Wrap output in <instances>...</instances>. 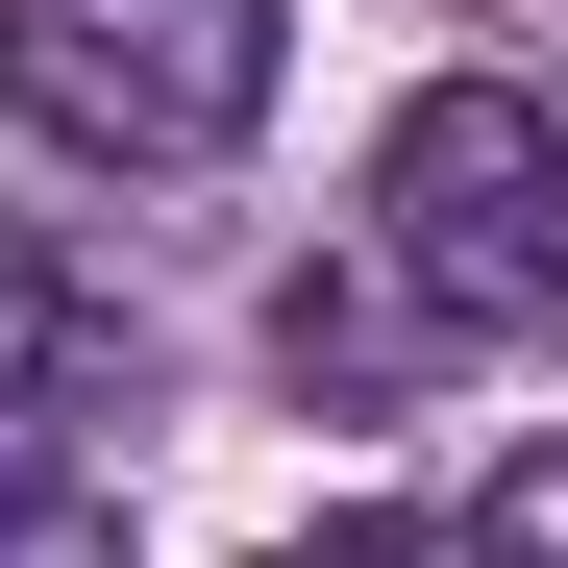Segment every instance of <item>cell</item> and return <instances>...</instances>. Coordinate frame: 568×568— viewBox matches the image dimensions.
Instances as JSON below:
<instances>
[{
    "mask_svg": "<svg viewBox=\"0 0 568 568\" xmlns=\"http://www.w3.org/2000/svg\"><path fill=\"white\" fill-rule=\"evenodd\" d=\"M420 568H568V445H495V469L420 519Z\"/></svg>",
    "mask_w": 568,
    "mask_h": 568,
    "instance_id": "5",
    "label": "cell"
},
{
    "mask_svg": "<svg viewBox=\"0 0 568 568\" xmlns=\"http://www.w3.org/2000/svg\"><path fill=\"white\" fill-rule=\"evenodd\" d=\"M371 272H396L445 346L568 322V100H519V74H420L396 149H371Z\"/></svg>",
    "mask_w": 568,
    "mask_h": 568,
    "instance_id": "1",
    "label": "cell"
},
{
    "mask_svg": "<svg viewBox=\"0 0 568 568\" xmlns=\"http://www.w3.org/2000/svg\"><path fill=\"white\" fill-rule=\"evenodd\" d=\"M272 568H420V519H297Z\"/></svg>",
    "mask_w": 568,
    "mask_h": 568,
    "instance_id": "7",
    "label": "cell"
},
{
    "mask_svg": "<svg viewBox=\"0 0 568 568\" xmlns=\"http://www.w3.org/2000/svg\"><path fill=\"white\" fill-rule=\"evenodd\" d=\"M0 74L100 173H223L272 124V0H0Z\"/></svg>",
    "mask_w": 568,
    "mask_h": 568,
    "instance_id": "2",
    "label": "cell"
},
{
    "mask_svg": "<svg viewBox=\"0 0 568 568\" xmlns=\"http://www.w3.org/2000/svg\"><path fill=\"white\" fill-rule=\"evenodd\" d=\"M272 371H297L322 420H371V396H420V371H445V322H420V297H396L371 247H322L297 297H272Z\"/></svg>",
    "mask_w": 568,
    "mask_h": 568,
    "instance_id": "4",
    "label": "cell"
},
{
    "mask_svg": "<svg viewBox=\"0 0 568 568\" xmlns=\"http://www.w3.org/2000/svg\"><path fill=\"white\" fill-rule=\"evenodd\" d=\"M149 396V322L74 223H0V420H124Z\"/></svg>",
    "mask_w": 568,
    "mask_h": 568,
    "instance_id": "3",
    "label": "cell"
},
{
    "mask_svg": "<svg viewBox=\"0 0 568 568\" xmlns=\"http://www.w3.org/2000/svg\"><path fill=\"white\" fill-rule=\"evenodd\" d=\"M0 568H124V519L74 495V469H0Z\"/></svg>",
    "mask_w": 568,
    "mask_h": 568,
    "instance_id": "6",
    "label": "cell"
}]
</instances>
